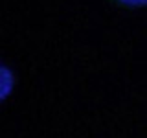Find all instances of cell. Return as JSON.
<instances>
[{
  "label": "cell",
  "mask_w": 147,
  "mask_h": 138,
  "mask_svg": "<svg viewBox=\"0 0 147 138\" xmlns=\"http://www.w3.org/2000/svg\"><path fill=\"white\" fill-rule=\"evenodd\" d=\"M13 83H15L13 74L0 64V101H4L9 96V92L13 90Z\"/></svg>",
  "instance_id": "obj_1"
},
{
  "label": "cell",
  "mask_w": 147,
  "mask_h": 138,
  "mask_svg": "<svg viewBox=\"0 0 147 138\" xmlns=\"http://www.w3.org/2000/svg\"><path fill=\"white\" fill-rule=\"evenodd\" d=\"M119 4L129 7H140V6H147V0H118Z\"/></svg>",
  "instance_id": "obj_2"
}]
</instances>
